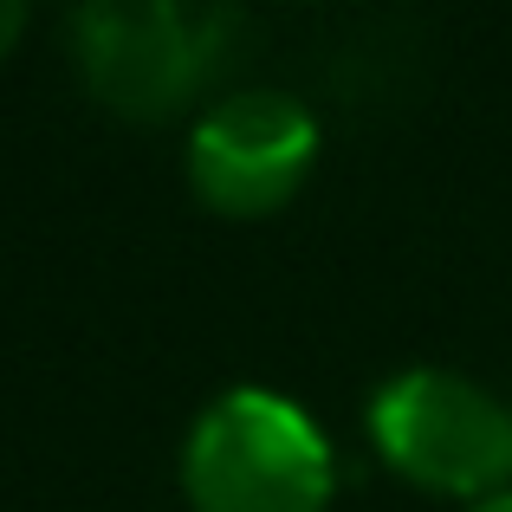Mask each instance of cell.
<instances>
[{"label": "cell", "instance_id": "6", "mask_svg": "<svg viewBox=\"0 0 512 512\" xmlns=\"http://www.w3.org/2000/svg\"><path fill=\"white\" fill-rule=\"evenodd\" d=\"M474 512H512V493H493V500H480Z\"/></svg>", "mask_w": 512, "mask_h": 512}, {"label": "cell", "instance_id": "5", "mask_svg": "<svg viewBox=\"0 0 512 512\" xmlns=\"http://www.w3.org/2000/svg\"><path fill=\"white\" fill-rule=\"evenodd\" d=\"M20 33H26V7L20 0H0V59L20 46Z\"/></svg>", "mask_w": 512, "mask_h": 512}, {"label": "cell", "instance_id": "4", "mask_svg": "<svg viewBox=\"0 0 512 512\" xmlns=\"http://www.w3.org/2000/svg\"><path fill=\"white\" fill-rule=\"evenodd\" d=\"M318 163V117L292 91H234L188 130V188L227 221L279 214Z\"/></svg>", "mask_w": 512, "mask_h": 512}, {"label": "cell", "instance_id": "1", "mask_svg": "<svg viewBox=\"0 0 512 512\" xmlns=\"http://www.w3.org/2000/svg\"><path fill=\"white\" fill-rule=\"evenodd\" d=\"M240 13L234 7H175V0H91L65 20L72 65L111 117L169 124L214 78Z\"/></svg>", "mask_w": 512, "mask_h": 512}, {"label": "cell", "instance_id": "3", "mask_svg": "<svg viewBox=\"0 0 512 512\" xmlns=\"http://www.w3.org/2000/svg\"><path fill=\"white\" fill-rule=\"evenodd\" d=\"M376 454L402 480L454 500H493L512 493V409L474 376L415 363L396 370L370 396Z\"/></svg>", "mask_w": 512, "mask_h": 512}, {"label": "cell", "instance_id": "2", "mask_svg": "<svg viewBox=\"0 0 512 512\" xmlns=\"http://www.w3.org/2000/svg\"><path fill=\"white\" fill-rule=\"evenodd\" d=\"M182 493L195 512H325L331 441L273 389H227L182 441Z\"/></svg>", "mask_w": 512, "mask_h": 512}]
</instances>
